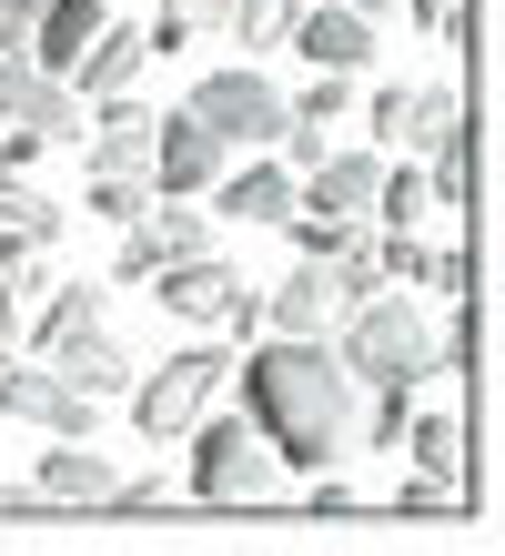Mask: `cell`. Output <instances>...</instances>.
<instances>
[{"label":"cell","instance_id":"1f68e13d","mask_svg":"<svg viewBox=\"0 0 505 556\" xmlns=\"http://www.w3.org/2000/svg\"><path fill=\"white\" fill-rule=\"evenodd\" d=\"M162 11H182L192 30H213V21H223V0H162Z\"/></svg>","mask_w":505,"mask_h":556},{"label":"cell","instance_id":"ffe728a7","mask_svg":"<svg viewBox=\"0 0 505 556\" xmlns=\"http://www.w3.org/2000/svg\"><path fill=\"white\" fill-rule=\"evenodd\" d=\"M223 213H232V223H283V213H293V173H283V162L232 173V182H223Z\"/></svg>","mask_w":505,"mask_h":556},{"label":"cell","instance_id":"f1b7e54d","mask_svg":"<svg viewBox=\"0 0 505 556\" xmlns=\"http://www.w3.org/2000/svg\"><path fill=\"white\" fill-rule=\"evenodd\" d=\"M51 142L41 132H30V122H11V132H0V173H30V162H41Z\"/></svg>","mask_w":505,"mask_h":556},{"label":"cell","instance_id":"7402d4cb","mask_svg":"<svg viewBox=\"0 0 505 556\" xmlns=\"http://www.w3.org/2000/svg\"><path fill=\"white\" fill-rule=\"evenodd\" d=\"M81 324H101V283H51V304L30 314V354H51L61 334H81Z\"/></svg>","mask_w":505,"mask_h":556},{"label":"cell","instance_id":"44dd1931","mask_svg":"<svg viewBox=\"0 0 505 556\" xmlns=\"http://www.w3.org/2000/svg\"><path fill=\"white\" fill-rule=\"evenodd\" d=\"M394 455H415L425 476H455L465 466V425L434 405V415H404V435H394Z\"/></svg>","mask_w":505,"mask_h":556},{"label":"cell","instance_id":"3957f363","mask_svg":"<svg viewBox=\"0 0 505 556\" xmlns=\"http://www.w3.org/2000/svg\"><path fill=\"white\" fill-rule=\"evenodd\" d=\"M192 496L202 506H263L283 485V455L253 435V415H192Z\"/></svg>","mask_w":505,"mask_h":556},{"label":"cell","instance_id":"ba28073f","mask_svg":"<svg viewBox=\"0 0 505 556\" xmlns=\"http://www.w3.org/2000/svg\"><path fill=\"white\" fill-rule=\"evenodd\" d=\"M0 415L51 425V435H81V445H91V395H81V384H61L41 354H11V365H0Z\"/></svg>","mask_w":505,"mask_h":556},{"label":"cell","instance_id":"5b68a950","mask_svg":"<svg viewBox=\"0 0 505 556\" xmlns=\"http://www.w3.org/2000/svg\"><path fill=\"white\" fill-rule=\"evenodd\" d=\"M152 274H162L152 293L173 314H192V324H223V334H253V324H263V304L243 293V274H232L223 253H182V264H152Z\"/></svg>","mask_w":505,"mask_h":556},{"label":"cell","instance_id":"f546056e","mask_svg":"<svg viewBox=\"0 0 505 556\" xmlns=\"http://www.w3.org/2000/svg\"><path fill=\"white\" fill-rule=\"evenodd\" d=\"M314 516H364V496H354L344 476H324V466H314Z\"/></svg>","mask_w":505,"mask_h":556},{"label":"cell","instance_id":"277c9868","mask_svg":"<svg viewBox=\"0 0 505 556\" xmlns=\"http://www.w3.org/2000/svg\"><path fill=\"white\" fill-rule=\"evenodd\" d=\"M223 375H232V354H223V344H182V354H162L152 375H131V384H122V395H131V425H142L152 445H173L182 425L223 395Z\"/></svg>","mask_w":505,"mask_h":556},{"label":"cell","instance_id":"d6986e66","mask_svg":"<svg viewBox=\"0 0 505 556\" xmlns=\"http://www.w3.org/2000/svg\"><path fill=\"white\" fill-rule=\"evenodd\" d=\"M61 223H72V213H61L51 203V192H30V173H0V233H21V243H61Z\"/></svg>","mask_w":505,"mask_h":556},{"label":"cell","instance_id":"484cf974","mask_svg":"<svg viewBox=\"0 0 505 556\" xmlns=\"http://www.w3.org/2000/svg\"><path fill=\"white\" fill-rule=\"evenodd\" d=\"M394 516H455V476H425L415 466V476L394 485Z\"/></svg>","mask_w":505,"mask_h":556},{"label":"cell","instance_id":"52a82bcc","mask_svg":"<svg viewBox=\"0 0 505 556\" xmlns=\"http://www.w3.org/2000/svg\"><path fill=\"white\" fill-rule=\"evenodd\" d=\"M0 122H30L41 142H81V91L30 51H0Z\"/></svg>","mask_w":505,"mask_h":556},{"label":"cell","instance_id":"d4e9b609","mask_svg":"<svg viewBox=\"0 0 505 556\" xmlns=\"http://www.w3.org/2000/svg\"><path fill=\"white\" fill-rule=\"evenodd\" d=\"M283 21H293V0H223V21L213 30H232V41H283Z\"/></svg>","mask_w":505,"mask_h":556},{"label":"cell","instance_id":"7a4b0ae2","mask_svg":"<svg viewBox=\"0 0 505 556\" xmlns=\"http://www.w3.org/2000/svg\"><path fill=\"white\" fill-rule=\"evenodd\" d=\"M344 334H333V354H344V375L354 384H425L434 375V324L404 304V293H364V304H344L333 314Z\"/></svg>","mask_w":505,"mask_h":556},{"label":"cell","instance_id":"6da1fadb","mask_svg":"<svg viewBox=\"0 0 505 556\" xmlns=\"http://www.w3.org/2000/svg\"><path fill=\"white\" fill-rule=\"evenodd\" d=\"M243 415H253V435L274 445L283 466H333L344 435H354L344 354H333L324 334H283V344L243 354Z\"/></svg>","mask_w":505,"mask_h":556},{"label":"cell","instance_id":"603a6c76","mask_svg":"<svg viewBox=\"0 0 505 556\" xmlns=\"http://www.w3.org/2000/svg\"><path fill=\"white\" fill-rule=\"evenodd\" d=\"M375 213L394 223V233H415V223L434 213V192H425V173L404 162V173H375Z\"/></svg>","mask_w":505,"mask_h":556},{"label":"cell","instance_id":"d6a6232c","mask_svg":"<svg viewBox=\"0 0 505 556\" xmlns=\"http://www.w3.org/2000/svg\"><path fill=\"white\" fill-rule=\"evenodd\" d=\"M344 11H364V21H384V11H394V0H344Z\"/></svg>","mask_w":505,"mask_h":556},{"label":"cell","instance_id":"83f0119b","mask_svg":"<svg viewBox=\"0 0 505 556\" xmlns=\"http://www.w3.org/2000/svg\"><path fill=\"white\" fill-rule=\"evenodd\" d=\"M404 11H415V30H425V41H455V21H465V0H404Z\"/></svg>","mask_w":505,"mask_h":556},{"label":"cell","instance_id":"e0dca14e","mask_svg":"<svg viewBox=\"0 0 505 556\" xmlns=\"http://www.w3.org/2000/svg\"><path fill=\"white\" fill-rule=\"evenodd\" d=\"M30 485H41L51 506H112V466H101L81 435H61V445L41 455V476H30Z\"/></svg>","mask_w":505,"mask_h":556},{"label":"cell","instance_id":"4fadbf2b","mask_svg":"<svg viewBox=\"0 0 505 556\" xmlns=\"http://www.w3.org/2000/svg\"><path fill=\"white\" fill-rule=\"evenodd\" d=\"M101 21H112V0H41V21H30V61H41V72H61V81H72V61L91 51V30Z\"/></svg>","mask_w":505,"mask_h":556},{"label":"cell","instance_id":"ac0fdd59","mask_svg":"<svg viewBox=\"0 0 505 556\" xmlns=\"http://www.w3.org/2000/svg\"><path fill=\"white\" fill-rule=\"evenodd\" d=\"M263 314H274L283 334H324V324L344 314V293H333V274H324V264H303V274L274 293V304H263Z\"/></svg>","mask_w":505,"mask_h":556},{"label":"cell","instance_id":"2e32d148","mask_svg":"<svg viewBox=\"0 0 505 556\" xmlns=\"http://www.w3.org/2000/svg\"><path fill=\"white\" fill-rule=\"evenodd\" d=\"M303 173H314V182L293 192L303 213H375V173H384L375 152H314Z\"/></svg>","mask_w":505,"mask_h":556},{"label":"cell","instance_id":"5bb4252c","mask_svg":"<svg viewBox=\"0 0 505 556\" xmlns=\"http://www.w3.org/2000/svg\"><path fill=\"white\" fill-rule=\"evenodd\" d=\"M142 72H152V41H142V30H122V21H101L91 51L72 61V91H81V102H101V91H131Z\"/></svg>","mask_w":505,"mask_h":556},{"label":"cell","instance_id":"7c38bea8","mask_svg":"<svg viewBox=\"0 0 505 556\" xmlns=\"http://www.w3.org/2000/svg\"><path fill=\"white\" fill-rule=\"evenodd\" d=\"M152 122L131 91H101V122H91V173H152Z\"/></svg>","mask_w":505,"mask_h":556},{"label":"cell","instance_id":"9a60e30c","mask_svg":"<svg viewBox=\"0 0 505 556\" xmlns=\"http://www.w3.org/2000/svg\"><path fill=\"white\" fill-rule=\"evenodd\" d=\"M41 365H51L61 384H81L91 405H101V395H122V384H131V354H122L112 334H101V324H81V334H61V344L41 354Z\"/></svg>","mask_w":505,"mask_h":556},{"label":"cell","instance_id":"9c48e42d","mask_svg":"<svg viewBox=\"0 0 505 556\" xmlns=\"http://www.w3.org/2000/svg\"><path fill=\"white\" fill-rule=\"evenodd\" d=\"M223 162H232V142H223L202 112L152 122V192H213V182H223Z\"/></svg>","mask_w":505,"mask_h":556},{"label":"cell","instance_id":"8992f818","mask_svg":"<svg viewBox=\"0 0 505 556\" xmlns=\"http://www.w3.org/2000/svg\"><path fill=\"white\" fill-rule=\"evenodd\" d=\"M182 112H202L213 132L243 152V142H283V91L253 72V61H232V72H213V81H192V102Z\"/></svg>","mask_w":505,"mask_h":556},{"label":"cell","instance_id":"4dcf8cb0","mask_svg":"<svg viewBox=\"0 0 505 556\" xmlns=\"http://www.w3.org/2000/svg\"><path fill=\"white\" fill-rule=\"evenodd\" d=\"M51 496H41V485H0V516H41Z\"/></svg>","mask_w":505,"mask_h":556},{"label":"cell","instance_id":"8fae6325","mask_svg":"<svg viewBox=\"0 0 505 556\" xmlns=\"http://www.w3.org/2000/svg\"><path fill=\"white\" fill-rule=\"evenodd\" d=\"M283 41L314 61V72H364V61L384 51V41H375V21L344 11V0H314V11H293V21H283Z\"/></svg>","mask_w":505,"mask_h":556},{"label":"cell","instance_id":"cb8c5ba5","mask_svg":"<svg viewBox=\"0 0 505 556\" xmlns=\"http://www.w3.org/2000/svg\"><path fill=\"white\" fill-rule=\"evenodd\" d=\"M142 203H152V173H91V203H81V213H101V223H142Z\"/></svg>","mask_w":505,"mask_h":556},{"label":"cell","instance_id":"4316f807","mask_svg":"<svg viewBox=\"0 0 505 556\" xmlns=\"http://www.w3.org/2000/svg\"><path fill=\"white\" fill-rule=\"evenodd\" d=\"M404 415H415V384H375V445L404 435Z\"/></svg>","mask_w":505,"mask_h":556},{"label":"cell","instance_id":"30bf717a","mask_svg":"<svg viewBox=\"0 0 505 556\" xmlns=\"http://www.w3.org/2000/svg\"><path fill=\"white\" fill-rule=\"evenodd\" d=\"M375 132L394 152H434V142H455L465 132V102H455V81H415V91H375Z\"/></svg>","mask_w":505,"mask_h":556}]
</instances>
